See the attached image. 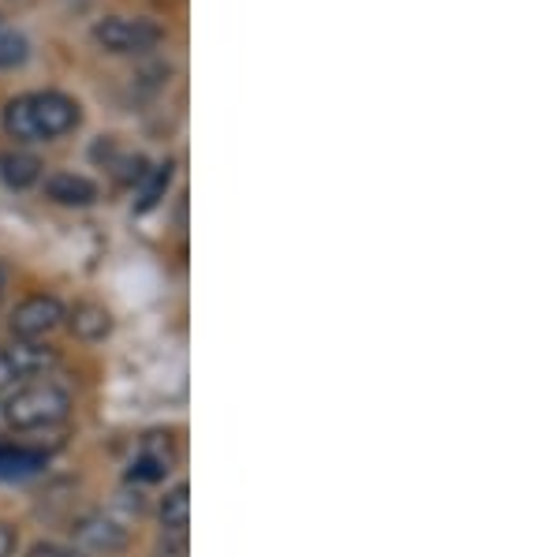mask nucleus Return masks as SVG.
I'll return each instance as SVG.
<instances>
[{"label": "nucleus", "mask_w": 560, "mask_h": 557, "mask_svg": "<svg viewBox=\"0 0 560 557\" xmlns=\"http://www.w3.org/2000/svg\"><path fill=\"white\" fill-rule=\"evenodd\" d=\"M71 411V397L65 385L42 379V382H26L12 397L4 401V419L15 430H42V427H57Z\"/></svg>", "instance_id": "obj_1"}, {"label": "nucleus", "mask_w": 560, "mask_h": 557, "mask_svg": "<svg viewBox=\"0 0 560 557\" xmlns=\"http://www.w3.org/2000/svg\"><path fill=\"white\" fill-rule=\"evenodd\" d=\"M165 38L158 23L150 20H120V15H108L94 26V42L105 53H150L153 45Z\"/></svg>", "instance_id": "obj_2"}, {"label": "nucleus", "mask_w": 560, "mask_h": 557, "mask_svg": "<svg viewBox=\"0 0 560 557\" xmlns=\"http://www.w3.org/2000/svg\"><path fill=\"white\" fill-rule=\"evenodd\" d=\"M65 322V303L57 300V295H26L20 307L12 311V334L20 340H38L45 334H52V329Z\"/></svg>", "instance_id": "obj_3"}, {"label": "nucleus", "mask_w": 560, "mask_h": 557, "mask_svg": "<svg viewBox=\"0 0 560 557\" xmlns=\"http://www.w3.org/2000/svg\"><path fill=\"white\" fill-rule=\"evenodd\" d=\"M31 113H34V128L42 139H60L79 124V102H71L60 90H45V94H31Z\"/></svg>", "instance_id": "obj_4"}, {"label": "nucleus", "mask_w": 560, "mask_h": 557, "mask_svg": "<svg viewBox=\"0 0 560 557\" xmlns=\"http://www.w3.org/2000/svg\"><path fill=\"white\" fill-rule=\"evenodd\" d=\"M75 538L86 546V550H94V554H105V557H113V554H124L128 550V543H131V535H128V527L120 524V520H113L108 513H86L83 520H75Z\"/></svg>", "instance_id": "obj_5"}, {"label": "nucleus", "mask_w": 560, "mask_h": 557, "mask_svg": "<svg viewBox=\"0 0 560 557\" xmlns=\"http://www.w3.org/2000/svg\"><path fill=\"white\" fill-rule=\"evenodd\" d=\"M45 199H52L57 206H90L97 199L94 179L75 176V173H57L45 179Z\"/></svg>", "instance_id": "obj_6"}, {"label": "nucleus", "mask_w": 560, "mask_h": 557, "mask_svg": "<svg viewBox=\"0 0 560 557\" xmlns=\"http://www.w3.org/2000/svg\"><path fill=\"white\" fill-rule=\"evenodd\" d=\"M0 179L12 192H26L42 179V161L26 154V150H8V154H0Z\"/></svg>", "instance_id": "obj_7"}, {"label": "nucleus", "mask_w": 560, "mask_h": 557, "mask_svg": "<svg viewBox=\"0 0 560 557\" xmlns=\"http://www.w3.org/2000/svg\"><path fill=\"white\" fill-rule=\"evenodd\" d=\"M8 352H12V363H15V374H20V379H38V374H45L52 363H57V352L45 345H34V340H20V345L8 348Z\"/></svg>", "instance_id": "obj_8"}, {"label": "nucleus", "mask_w": 560, "mask_h": 557, "mask_svg": "<svg viewBox=\"0 0 560 557\" xmlns=\"http://www.w3.org/2000/svg\"><path fill=\"white\" fill-rule=\"evenodd\" d=\"M71 329L83 340H102L108 337V329H113V314H108L102 303H79V307L71 311Z\"/></svg>", "instance_id": "obj_9"}, {"label": "nucleus", "mask_w": 560, "mask_h": 557, "mask_svg": "<svg viewBox=\"0 0 560 557\" xmlns=\"http://www.w3.org/2000/svg\"><path fill=\"white\" fill-rule=\"evenodd\" d=\"M161 524H165V532L187 535V524H191V490H187V483H176V487L161 498Z\"/></svg>", "instance_id": "obj_10"}, {"label": "nucleus", "mask_w": 560, "mask_h": 557, "mask_svg": "<svg viewBox=\"0 0 560 557\" xmlns=\"http://www.w3.org/2000/svg\"><path fill=\"white\" fill-rule=\"evenodd\" d=\"M4 128L12 139L20 142H38V128H34V113H31V97H12L4 105Z\"/></svg>", "instance_id": "obj_11"}, {"label": "nucleus", "mask_w": 560, "mask_h": 557, "mask_svg": "<svg viewBox=\"0 0 560 557\" xmlns=\"http://www.w3.org/2000/svg\"><path fill=\"white\" fill-rule=\"evenodd\" d=\"M168 184H173V161H165V165H158L153 173L147 176V187L139 192V202H135V210L139 213H150L153 206H158L161 199H165Z\"/></svg>", "instance_id": "obj_12"}, {"label": "nucleus", "mask_w": 560, "mask_h": 557, "mask_svg": "<svg viewBox=\"0 0 560 557\" xmlns=\"http://www.w3.org/2000/svg\"><path fill=\"white\" fill-rule=\"evenodd\" d=\"M26 38L12 31H0V68H20L26 60Z\"/></svg>", "instance_id": "obj_13"}, {"label": "nucleus", "mask_w": 560, "mask_h": 557, "mask_svg": "<svg viewBox=\"0 0 560 557\" xmlns=\"http://www.w3.org/2000/svg\"><path fill=\"white\" fill-rule=\"evenodd\" d=\"M34 464H38V456L34 453H15V449H0V475H23L31 472Z\"/></svg>", "instance_id": "obj_14"}, {"label": "nucleus", "mask_w": 560, "mask_h": 557, "mask_svg": "<svg viewBox=\"0 0 560 557\" xmlns=\"http://www.w3.org/2000/svg\"><path fill=\"white\" fill-rule=\"evenodd\" d=\"M165 472H168V456H139L135 461V468H131V479H147V483H153V479H165Z\"/></svg>", "instance_id": "obj_15"}, {"label": "nucleus", "mask_w": 560, "mask_h": 557, "mask_svg": "<svg viewBox=\"0 0 560 557\" xmlns=\"http://www.w3.org/2000/svg\"><path fill=\"white\" fill-rule=\"evenodd\" d=\"M116 169V179L120 184H135V179H147V158L131 154V158H120V161H108Z\"/></svg>", "instance_id": "obj_16"}, {"label": "nucleus", "mask_w": 560, "mask_h": 557, "mask_svg": "<svg viewBox=\"0 0 560 557\" xmlns=\"http://www.w3.org/2000/svg\"><path fill=\"white\" fill-rule=\"evenodd\" d=\"M26 557H86V554H79L75 546H60V543H34Z\"/></svg>", "instance_id": "obj_17"}, {"label": "nucleus", "mask_w": 560, "mask_h": 557, "mask_svg": "<svg viewBox=\"0 0 560 557\" xmlns=\"http://www.w3.org/2000/svg\"><path fill=\"white\" fill-rule=\"evenodd\" d=\"M158 554H161V557H184V554H187V538H184V532H165V538H161V546H158Z\"/></svg>", "instance_id": "obj_18"}, {"label": "nucleus", "mask_w": 560, "mask_h": 557, "mask_svg": "<svg viewBox=\"0 0 560 557\" xmlns=\"http://www.w3.org/2000/svg\"><path fill=\"white\" fill-rule=\"evenodd\" d=\"M20 374H15V363H12V352L8 348H0V390H8Z\"/></svg>", "instance_id": "obj_19"}, {"label": "nucleus", "mask_w": 560, "mask_h": 557, "mask_svg": "<svg viewBox=\"0 0 560 557\" xmlns=\"http://www.w3.org/2000/svg\"><path fill=\"white\" fill-rule=\"evenodd\" d=\"M15 546H20V538H15V532L8 524H0V557H12Z\"/></svg>", "instance_id": "obj_20"}]
</instances>
